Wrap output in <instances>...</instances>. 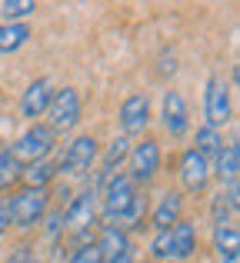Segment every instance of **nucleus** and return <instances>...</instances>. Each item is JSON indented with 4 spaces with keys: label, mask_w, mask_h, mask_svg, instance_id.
I'll return each mask as SVG.
<instances>
[{
    "label": "nucleus",
    "mask_w": 240,
    "mask_h": 263,
    "mask_svg": "<svg viewBox=\"0 0 240 263\" xmlns=\"http://www.w3.org/2000/svg\"><path fill=\"white\" fill-rule=\"evenodd\" d=\"M53 143H57V134H53L47 123H33V127H27L24 134L17 137V143L10 147V157L20 163V167H30V163L50 157Z\"/></svg>",
    "instance_id": "1"
},
{
    "label": "nucleus",
    "mask_w": 240,
    "mask_h": 263,
    "mask_svg": "<svg viewBox=\"0 0 240 263\" xmlns=\"http://www.w3.org/2000/svg\"><path fill=\"white\" fill-rule=\"evenodd\" d=\"M50 210V190H37V186H27L17 197L10 200V227L17 230H33L40 220Z\"/></svg>",
    "instance_id": "2"
},
{
    "label": "nucleus",
    "mask_w": 240,
    "mask_h": 263,
    "mask_svg": "<svg viewBox=\"0 0 240 263\" xmlns=\"http://www.w3.org/2000/svg\"><path fill=\"white\" fill-rule=\"evenodd\" d=\"M97 157H100L97 140H94L90 134H80V137H73V140L67 143V150L60 154L57 174H67V177H84V174H90V170H94Z\"/></svg>",
    "instance_id": "3"
},
{
    "label": "nucleus",
    "mask_w": 240,
    "mask_h": 263,
    "mask_svg": "<svg viewBox=\"0 0 240 263\" xmlns=\"http://www.w3.org/2000/svg\"><path fill=\"white\" fill-rule=\"evenodd\" d=\"M47 127L53 134H70L73 127L80 123V93L73 87H64V90H53V100L47 107Z\"/></svg>",
    "instance_id": "4"
},
{
    "label": "nucleus",
    "mask_w": 240,
    "mask_h": 263,
    "mask_svg": "<svg viewBox=\"0 0 240 263\" xmlns=\"http://www.w3.org/2000/svg\"><path fill=\"white\" fill-rule=\"evenodd\" d=\"M127 160H130V180H134L137 186H147L150 180L157 177V170H160V143L157 140H150V137H143L140 143H134L130 147V154H127Z\"/></svg>",
    "instance_id": "5"
},
{
    "label": "nucleus",
    "mask_w": 240,
    "mask_h": 263,
    "mask_svg": "<svg viewBox=\"0 0 240 263\" xmlns=\"http://www.w3.org/2000/svg\"><path fill=\"white\" fill-rule=\"evenodd\" d=\"M137 190H140V186H137L127 174H114V177L104 183V193H100V197H104V220H107L110 227L117 223L120 213L130 206V200L137 197Z\"/></svg>",
    "instance_id": "6"
},
{
    "label": "nucleus",
    "mask_w": 240,
    "mask_h": 263,
    "mask_svg": "<svg viewBox=\"0 0 240 263\" xmlns=\"http://www.w3.org/2000/svg\"><path fill=\"white\" fill-rule=\"evenodd\" d=\"M97 220V190H80L77 197H70V203L64 206V230L70 233H84L94 227Z\"/></svg>",
    "instance_id": "7"
},
{
    "label": "nucleus",
    "mask_w": 240,
    "mask_h": 263,
    "mask_svg": "<svg viewBox=\"0 0 240 263\" xmlns=\"http://www.w3.org/2000/svg\"><path fill=\"white\" fill-rule=\"evenodd\" d=\"M204 114H207V127H224L230 123V87L224 77H210L207 80V93H204Z\"/></svg>",
    "instance_id": "8"
},
{
    "label": "nucleus",
    "mask_w": 240,
    "mask_h": 263,
    "mask_svg": "<svg viewBox=\"0 0 240 263\" xmlns=\"http://www.w3.org/2000/svg\"><path fill=\"white\" fill-rule=\"evenodd\" d=\"M177 174H180V183H183V190H187V193H204L210 186L214 170H210V163L204 160L194 147H190V150H183V154H180V170H177Z\"/></svg>",
    "instance_id": "9"
},
{
    "label": "nucleus",
    "mask_w": 240,
    "mask_h": 263,
    "mask_svg": "<svg viewBox=\"0 0 240 263\" xmlns=\"http://www.w3.org/2000/svg\"><path fill=\"white\" fill-rule=\"evenodd\" d=\"M147 123H150V100H147V93H130L127 100L120 103V130H123V137H140L143 130H147Z\"/></svg>",
    "instance_id": "10"
},
{
    "label": "nucleus",
    "mask_w": 240,
    "mask_h": 263,
    "mask_svg": "<svg viewBox=\"0 0 240 263\" xmlns=\"http://www.w3.org/2000/svg\"><path fill=\"white\" fill-rule=\"evenodd\" d=\"M160 120L167 127L170 137H183L190 127V114H187V100H183L177 90H167L163 93V107H160Z\"/></svg>",
    "instance_id": "11"
},
{
    "label": "nucleus",
    "mask_w": 240,
    "mask_h": 263,
    "mask_svg": "<svg viewBox=\"0 0 240 263\" xmlns=\"http://www.w3.org/2000/svg\"><path fill=\"white\" fill-rule=\"evenodd\" d=\"M50 100H53V84L47 77H40V80H33V84L24 90V97H20V114H24L27 120L37 123V117L47 114Z\"/></svg>",
    "instance_id": "12"
},
{
    "label": "nucleus",
    "mask_w": 240,
    "mask_h": 263,
    "mask_svg": "<svg viewBox=\"0 0 240 263\" xmlns=\"http://www.w3.org/2000/svg\"><path fill=\"white\" fill-rule=\"evenodd\" d=\"M154 230L160 233V230H170V227H177L183 220V197L177 190H167V193H160V200H157V206H154Z\"/></svg>",
    "instance_id": "13"
},
{
    "label": "nucleus",
    "mask_w": 240,
    "mask_h": 263,
    "mask_svg": "<svg viewBox=\"0 0 240 263\" xmlns=\"http://www.w3.org/2000/svg\"><path fill=\"white\" fill-rule=\"evenodd\" d=\"M197 253V227L180 220V223L170 230V253H167V263H183Z\"/></svg>",
    "instance_id": "14"
},
{
    "label": "nucleus",
    "mask_w": 240,
    "mask_h": 263,
    "mask_svg": "<svg viewBox=\"0 0 240 263\" xmlns=\"http://www.w3.org/2000/svg\"><path fill=\"white\" fill-rule=\"evenodd\" d=\"M94 247H97V253L107 260H117L123 257V253H134V247H130V237L120 230V227H110V223H104L100 227V233H97V240H94Z\"/></svg>",
    "instance_id": "15"
},
{
    "label": "nucleus",
    "mask_w": 240,
    "mask_h": 263,
    "mask_svg": "<svg viewBox=\"0 0 240 263\" xmlns=\"http://www.w3.org/2000/svg\"><path fill=\"white\" fill-rule=\"evenodd\" d=\"M127 154H130V140H127V137H114V140L107 143L104 157H97V160H100V170H97V186H104L107 180L117 174V170H120V163L127 160ZM97 186H94V190H97Z\"/></svg>",
    "instance_id": "16"
},
{
    "label": "nucleus",
    "mask_w": 240,
    "mask_h": 263,
    "mask_svg": "<svg viewBox=\"0 0 240 263\" xmlns=\"http://www.w3.org/2000/svg\"><path fill=\"white\" fill-rule=\"evenodd\" d=\"M210 170L217 174V180L220 183H237V174H240V147L237 140H230L227 147L220 150V157H217V163H210Z\"/></svg>",
    "instance_id": "17"
},
{
    "label": "nucleus",
    "mask_w": 240,
    "mask_h": 263,
    "mask_svg": "<svg viewBox=\"0 0 240 263\" xmlns=\"http://www.w3.org/2000/svg\"><path fill=\"white\" fill-rule=\"evenodd\" d=\"M214 250L220 253L224 260H227V257H237V250H240V230H237L234 220L214 223Z\"/></svg>",
    "instance_id": "18"
},
{
    "label": "nucleus",
    "mask_w": 240,
    "mask_h": 263,
    "mask_svg": "<svg viewBox=\"0 0 240 263\" xmlns=\"http://www.w3.org/2000/svg\"><path fill=\"white\" fill-rule=\"evenodd\" d=\"M147 210H150V200H147V193H143V190H137V197L130 200V206L120 213V220H117L114 227H120L123 233H127V230H137V227L143 223V217H147Z\"/></svg>",
    "instance_id": "19"
},
{
    "label": "nucleus",
    "mask_w": 240,
    "mask_h": 263,
    "mask_svg": "<svg viewBox=\"0 0 240 263\" xmlns=\"http://www.w3.org/2000/svg\"><path fill=\"white\" fill-rule=\"evenodd\" d=\"M20 177L27 180V186L47 190V183H53V180H57V163H53V160H37V163H30V167L20 170Z\"/></svg>",
    "instance_id": "20"
},
{
    "label": "nucleus",
    "mask_w": 240,
    "mask_h": 263,
    "mask_svg": "<svg viewBox=\"0 0 240 263\" xmlns=\"http://www.w3.org/2000/svg\"><path fill=\"white\" fill-rule=\"evenodd\" d=\"M30 40L27 24H0V53H17Z\"/></svg>",
    "instance_id": "21"
},
{
    "label": "nucleus",
    "mask_w": 240,
    "mask_h": 263,
    "mask_svg": "<svg viewBox=\"0 0 240 263\" xmlns=\"http://www.w3.org/2000/svg\"><path fill=\"white\" fill-rule=\"evenodd\" d=\"M197 154L204 157V160H217L220 157V150H224V137H220V130H214V127H200L197 130Z\"/></svg>",
    "instance_id": "22"
},
{
    "label": "nucleus",
    "mask_w": 240,
    "mask_h": 263,
    "mask_svg": "<svg viewBox=\"0 0 240 263\" xmlns=\"http://www.w3.org/2000/svg\"><path fill=\"white\" fill-rule=\"evenodd\" d=\"M33 10H37L33 0H7V4H0V17H4V24H24V17H30Z\"/></svg>",
    "instance_id": "23"
},
{
    "label": "nucleus",
    "mask_w": 240,
    "mask_h": 263,
    "mask_svg": "<svg viewBox=\"0 0 240 263\" xmlns=\"http://www.w3.org/2000/svg\"><path fill=\"white\" fill-rule=\"evenodd\" d=\"M20 170H24V167L10 157V150L0 147V190H10V186L20 180Z\"/></svg>",
    "instance_id": "24"
},
{
    "label": "nucleus",
    "mask_w": 240,
    "mask_h": 263,
    "mask_svg": "<svg viewBox=\"0 0 240 263\" xmlns=\"http://www.w3.org/2000/svg\"><path fill=\"white\" fill-rule=\"evenodd\" d=\"M60 233H64V206L60 210H47V237L60 240Z\"/></svg>",
    "instance_id": "25"
},
{
    "label": "nucleus",
    "mask_w": 240,
    "mask_h": 263,
    "mask_svg": "<svg viewBox=\"0 0 240 263\" xmlns=\"http://www.w3.org/2000/svg\"><path fill=\"white\" fill-rule=\"evenodd\" d=\"M70 263H104V257L97 253V247H80V250H73L70 253Z\"/></svg>",
    "instance_id": "26"
},
{
    "label": "nucleus",
    "mask_w": 240,
    "mask_h": 263,
    "mask_svg": "<svg viewBox=\"0 0 240 263\" xmlns=\"http://www.w3.org/2000/svg\"><path fill=\"white\" fill-rule=\"evenodd\" d=\"M10 230V200H0V237Z\"/></svg>",
    "instance_id": "27"
}]
</instances>
